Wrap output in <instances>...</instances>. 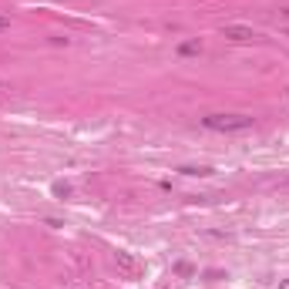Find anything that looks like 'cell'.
Instances as JSON below:
<instances>
[{
    "label": "cell",
    "instance_id": "52a82bcc",
    "mask_svg": "<svg viewBox=\"0 0 289 289\" xmlns=\"http://www.w3.org/2000/svg\"><path fill=\"white\" fill-rule=\"evenodd\" d=\"M178 276H192V266H189V262H178Z\"/></svg>",
    "mask_w": 289,
    "mask_h": 289
},
{
    "label": "cell",
    "instance_id": "5b68a950",
    "mask_svg": "<svg viewBox=\"0 0 289 289\" xmlns=\"http://www.w3.org/2000/svg\"><path fill=\"white\" fill-rule=\"evenodd\" d=\"M178 172H182V175H212L209 165H182Z\"/></svg>",
    "mask_w": 289,
    "mask_h": 289
},
{
    "label": "cell",
    "instance_id": "30bf717a",
    "mask_svg": "<svg viewBox=\"0 0 289 289\" xmlns=\"http://www.w3.org/2000/svg\"><path fill=\"white\" fill-rule=\"evenodd\" d=\"M0 88H4V81H0Z\"/></svg>",
    "mask_w": 289,
    "mask_h": 289
},
{
    "label": "cell",
    "instance_id": "ba28073f",
    "mask_svg": "<svg viewBox=\"0 0 289 289\" xmlns=\"http://www.w3.org/2000/svg\"><path fill=\"white\" fill-rule=\"evenodd\" d=\"M11 27V17H0V31H7Z\"/></svg>",
    "mask_w": 289,
    "mask_h": 289
},
{
    "label": "cell",
    "instance_id": "8992f818",
    "mask_svg": "<svg viewBox=\"0 0 289 289\" xmlns=\"http://www.w3.org/2000/svg\"><path fill=\"white\" fill-rule=\"evenodd\" d=\"M54 195L67 199V195H71V185H67V182H57V185H54Z\"/></svg>",
    "mask_w": 289,
    "mask_h": 289
},
{
    "label": "cell",
    "instance_id": "7a4b0ae2",
    "mask_svg": "<svg viewBox=\"0 0 289 289\" xmlns=\"http://www.w3.org/2000/svg\"><path fill=\"white\" fill-rule=\"evenodd\" d=\"M222 37H229V41H235V44H252L259 34L252 31V27H242V24H225Z\"/></svg>",
    "mask_w": 289,
    "mask_h": 289
},
{
    "label": "cell",
    "instance_id": "3957f363",
    "mask_svg": "<svg viewBox=\"0 0 289 289\" xmlns=\"http://www.w3.org/2000/svg\"><path fill=\"white\" fill-rule=\"evenodd\" d=\"M114 259H118V269H121L124 276H138V269H141V266H138V259H134V256H128V252H118Z\"/></svg>",
    "mask_w": 289,
    "mask_h": 289
},
{
    "label": "cell",
    "instance_id": "6da1fadb",
    "mask_svg": "<svg viewBox=\"0 0 289 289\" xmlns=\"http://www.w3.org/2000/svg\"><path fill=\"white\" fill-rule=\"evenodd\" d=\"M202 124L212 128V131H249L252 118L249 114H205Z\"/></svg>",
    "mask_w": 289,
    "mask_h": 289
},
{
    "label": "cell",
    "instance_id": "277c9868",
    "mask_svg": "<svg viewBox=\"0 0 289 289\" xmlns=\"http://www.w3.org/2000/svg\"><path fill=\"white\" fill-rule=\"evenodd\" d=\"M178 54L182 57H195V54H202V44L199 41H185V44L178 47Z\"/></svg>",
    "mask_w": 289,
    "mask_h": 289
},
{
    "label": "cell",
    "instance_id": "9c48e42d",
    "mask_svg": "<svg viewBox=\"0 0 289 289\" xmlns=\"http://www.w3.org/2000/svg\"><path fill=\"white\" fill-rule=\"evenodd\" d=\"M279 289H289V282H279Z\"/></svg>",
    "mask_w": 289,
    "mask_h": 289
}]
</instances>
